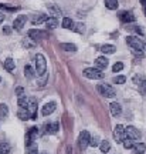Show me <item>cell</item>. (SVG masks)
<instances>
[{
  "label": "cell",
  "mask_w": 146,
  "mask_h": 154,
  "mask_svg": "<svg viewBox=\"0 0 146 154\" xmlns=\"http://www.w3.org/2000/svg\"><path fill=\"white\" fill-rule=\"evenodd\" d=\"M36 73L38 77L47 73V61H45L44 54H41V53H38L36 56Z\"/></svg>",
  "instance_id": "cell-1"
},
{
  "label": "cell",
  "mask_w": 146,
  "mask_h": 154,
  "mask_svg": "<svg viewBox=\"0 0 146 154\" xmlns=\"http://www.w3.org/2000/svg\"><path fill=\"white\" fill-rule=\"evenodd\" d=\"M84 76L87 77V79H91V80H101L104 79V72H101L99 69L97 67H87V69H84Z\"/></svg>",
  "instance_id": "cell-2"
},
{
  "label": "cell",
  "mask_w": 146,
  "mask_h": 154,
  "mask_svg": "<svg viewBox=\"0 0 146 154\" xmlns=\"http://www.w3.org/2000/svg\"><path fill=\"white\" fill-rule=\"evenodd\" d=\"M97 90L99 91V94H102L104 97H108V99H112L116 96V91H115V88L112 86H109V84H98L97 86Z\"/></svg>",
  "instance_id": "cell-3"
},
{
  "label": "cell",
  "mask_w": 146,
  "mask_h": 154,
  "mask_svg": "<svg viewBox=\"0 0 146 154\" xmlns=\"http://www.w3.org/2000/svg\"><path fill=\"white\" fill-rule=\"evenodd\" d=\"M28 38H31L33 42H40V40H43V38H47L48 37V34L47 32H43V30H38V29H30L27 33Z\"/></svg>",
  "instance_id": "cell-4"
},
{
  "label": "cell",
  "mask_w": 146,
  "mask_h": 154,
  "mask_svg": "<svg viewBox=\"0 0 146 154\" xmlns=\"http://www.w3.org/2000/svg\"><path fill=\"white\" fill-rule=\"evenodd\" d=\"M126 43L130 47V50H143V42L136 36H128Z\"/></svg>",
  "instance_id": "cell-5"
},
{
  "label": "cell",
  "mask_w": 146,
  "mask_h": 154,
  "mask_svg": "<svg viewBox=\"0 0 146 154\" xmlns=\"http://www.w3.org/2000/svg\"><path fill=\"white\" fill-rule=\"evenodd\" d=\"M89 140H91V136H89V133H88L87 130H84V131L80 133V137H78V146H80V149H81L82 151L89 146Z\"/></svg>",
  "instance_id": "cell-6"
},
{
  "label": "cell",
  "mask_w": 146,
  "mask_h": 154,
  "mask_svg": "<svg viewBox=\"0 0 146 154\" xmlns=\"http://www.w3.org/2000/svg\"><path fill=\"white\" fill-rule=\"evenodd\" d=\"M126 137V133H125V127L122 124H116L115 126V130H114V138L115 141L118 144H121L124 141V138Z\"/></svg>",
  "instance_id": "cell-7"
},
{
  "label": "cell",
  "mask_w": 146,
  "mask_h": 154,
  "mask_svg": "<svg viewBox=\"0 0 146 154\" xmlns=\"http://www.w3.org/2000/svg\"><path fill=\"white\" fill-rule=\"evenodd\" d=\"M27 110L30 111L31 120H37V99H36V97H28Z\"/></svg>",
  "instance_id": "cell-8"
},
{
  "label": "cell",
  "mask_w": 146,
  "mask_h": 154,
  "mask_svg": "<svg viewBox=\"0 0 146 154\" xmlns=\"http://www.w3.org/2000/svg\"><path fill=\"white\" fill-rule=\"evenodd\" d=\"M125 133H126V136L128 137H130L132 140H141V133H139V130L136 128V127L133 126H128L125 127Z\"/></svg>",
  "instance_id": "cell-9"
},
{
  "label": "cell",
  "mask_w": 146,
  "mask_h": 154,
  "mask_svg": "<svg viewBox=\"0 0 146 154\" xmlns=\"http://www.w3.org/2000/svg\"><path fill=\"white\" fill-rule=\"evenodd\" d=\"M26 23H27V16L26 14H19L14 19V22H13V27L16 29V30H22L26 26Z\"/></svg>",
  "instance_id": "cell-10"
},
{
  "label": "cell",
  "mask_w": 146,
  "mask_h": 154,
  "mask_svg": "<svg viewBox=\"0 0 146 154\" xmlns=\"http://www.w3.org/2000/svg\"><path fill=\"white\" fill-rule=\"evenodd\" d=\"M37 136H38V128L37 127H30L28 131L26 133V144L36 141V140H37Z\"/></svg>",
  "instance_id": "cell-11"
},
{
  "label": "cell",
  "mask_w": 146,
  "mask_h": 154,
  "mask_svg": "<svg viewBox=\"0 0 146 154\" xmlns=\"http://www.w3.org/2000/svg\"><path fill=\"white\" fill-rule=\"evenodd\" d=\"M55 109H57V103H55V101H50V103H45V104L43 106L41 113H43V116H50L54 113Z\"/></svg>",
  "instance_id": "cell-12"
},
{
  "label": "cell",
  "mask_w": 146,
  "mask_h": 154,
  "mask_svg": "<svg viewBox=\"0 0 146 154\" xmlns=\"http://www.w3.org/2000/svg\"><path fill=\"white\" fill-rule=\"evenodd\" d=\"M119 19H121L122 23H133L136 20L135 14H133L132 11H122V13L119 14Z\"/></svg>",
  "instance_id": "cell-13"
},
{
  "label": "cell",
  "mask_w": 146,
  "mask_h": 154,
  "mask_svg": "<svg viewBox=\"0 0 146 154\" xmlns=\"http://www.w3.org/2000/svg\"><path fill=\"white\" fill-rule=\"evenodd\" d=\"M109 64V60L105 57V56H101V57H98L97 60H95V67L99 69V70H105Z\"/></svg>",
  "instance_id": "cell-14"
},
{
  "label": "cell",
  "mask_w": 146,
  "mask_h": 154,
  "mask_svg": "<svg viewBox=\"0 0 146 154\" xmlns=\"http://www.w3.org/2000/svg\"><path fill=\"white\" fill-rule=\"evenodd\" d=\"M109 109H111V114L114 116V117H118L122 113V106L119 104V103H115V101L109 104Z\"/></svg>",
  "instance_id": "cell-15"
},
{
  "label": "cell",
  "mask_w": 146,
  "mask_h": 154,
  "mask_svg": "<svg viewBox=\"0 0 146 154\" xmlns=\"http://www.w3.org/2000/svg\"><path fill=\"white\" fill-rule=\"evenodd\" d=\"M61 27L67 29V30H74L75 23L71 20V17H64V19H63V22H61Z\"/></svg>",
  "instance_id": "cell-16"
},
{
  "label": "cell",
  "mask_w": 146,
  "mask_h": 154,
  "mask_svg": "<svg viewBox=\"0 0 146 154\" xmlns=\"http://www.w3.org/2000/svg\"><path fill=\"white\" fill-rule=\"evenodd\" d=\"M26 154H38V146L36 141L26 144Z\"/></svg>",
  "instance_id": "cell-17"
},
{
  "label": "cell",
  "mask_w": 146,
  "mask_h": 154,
  "mask_svg": "<svg viewBox=\"0 0 146 154\" xmlns=\"http://www.w3.org/2000/svg\"><path fill=\"white\" fill-rule=\"evenodd\" d=\"M17 117L20 119L22 121H27L28 119H31V116H30V111L27 109H20V110L17 111Z\"/></svg>",
  "instance_id": "cell-18"
},
{
  "label": "cell",
  "mask_w": 146,
  "mask_h": 154,
  "mask_svg": "<svg viewBox=\"0 0 146 154\" xmlns=\"http://www.w3.org/2000/svg\"><path fill=\"white\" fill-rule=\"evenodd\" d=\"M45 27L50 29V30L58 27V19H57V17H48V19L45 20Z\"/></svg>",
  "instance_id": "cell-19"
},
{
  "label": "cell",
  "mask_w": 146,
  "mask_h": 154,
  "mask_svg": "<svg viewBox=\"0 0 146 154\" xmlns=\"http://www.w3.org/2000/svg\"><path fill=\"white\" fill-rule=\"evenodd\" d=\"M99 50L102 51L104 54H114L115 51H116V47L112 46V44H104V46H101Z\"/></svg>",
  "instance_id": "cell-20"
},
{
  "label": "cell",
  "mask_w": 146,
  "mask_h": 154,
  "mask_svg": "<svg viewBox=\"0 0 146 154\" xmlns=\"http://www.w3.org/2000/svg\"><path fill=\"white\" fill-rule=\"evenodd\" d=\"M3 67H4L7 72H13L14 69H16V64H14V60L11 59V57H7L3 63Z\"/></svg>",
  "instance_id": "cell-21"
},
{
  "label": "cell",
  "mask_w": 146,
  "mask_h": 154,
  "mask_svg": "<svg viewBox=\"0 0 146 154\" xmlns=\"http://www.w3.org/2000/svg\"><path fill=\"white\" fill-rule=\"evenodd\" d=\"M48 19V16L47 14H43V13H38V14H36V16L33 17V24H40V23H45V20Z\"/></svg>",
  "instance_id": "cell-22"
},
{
  "label": "cell",
  "mask_w": 146,
  "mask_h": 154,
  "mask_svg": "<svg viewBox=\"0 0 146 154\" xmlns=\"http://www.w3.org/2000/svg\"><path fill=\"white\" fill-rule=\"evenodd\" d=\"M37 73H36V69H33L30 64H26L24 66V76L27 77V79H34Z\"/></svg>",
  "instance_id": "cell-23"
},
{
  "label": "cell",
  "mask_w": 146,
  "mask_h": 154,
  "mask_svg": "<svg viewBox=\"0 0 146 154\" xmlns=\"http://www.w3.org/2000/svg\"><path fill=\"white\" fill-rule=\"evenodd\" d=\"M58 128H60L58 123H51V124H47V126H45V133H48V134H55V133L58 131Z\"/></svg>",
  "instance_id": "cell-24"
},
{
  "label": "cell",
  "mask_w": 146,
  "mask_h": 154,
  "mask_svg": "<svg viewBox=\"0 0 146 154\" xmlns=\"http://www.w3.org/2000/svg\"><path fill=\"white\" fill-rule=\"evenodd\" d=\"M105 3V7L109 9V10H116L118 9V0H104Z\"/></svg>",
  "instance_id": "cell-25"
},
{
  "label": "cell",
  "mask_w": 146,
  "mask_h": 154,
  "mask_svg": "<svg viewBox=\"0 0 146 154\" xmlns=\"http://www.w3.org/2000/svg\"><path fill=\"white\" fill-rule=\"evenodd\" d=\"M133 151H135V154H145L146 144L145 143H136L135 146H133Z\"/></svg>",
  "instance_id": "cell-26"
},
{
  "label": "cell",
  "mask_w": 146,
  "mask_h": 154,
  "mask_svg": "<svg viewBox=\"0 0 146 154\" xmlns=\"http://www.w3.org/2000/svg\"><path fill=\"white\" fill-rule=\"evenodd\" d=\"M60 47L64 50V51H77V46L75 44H72V43H61L60 44Z\"/></svg>",
  "instance_id": "cell-27"
},
{
  "label": "cell",
  "mask_w": 146,
  "mask_h": 154,
  "mask_svg": "<svg viewBox=\"0 0 146 154\" xmlns=\"http://www.w3.org/2000/svg\"><path fill=\"white\" fill-rule=\"evenodd\" d=\"M47 7H48V10L55 16H61V9L60 7H57V6L54 5V3H47Z\"/></svg>",
  "instance_id": "cell-28"
},
{
  "label": "cell",
  "mask_w": 146,
  "mask_h": 154,
  "mask_svg": "<svg viewBox=\"0 0 146 154\" xmlns=\"http://www.w3.org/2000/svg\"><path fill=\"white\" fill-rule=\"evenodd\" d=\"M99 150H101V153L104 154H107L111 150V144H109L108 140H102L101 141V144H99Z\"/></svg>",
  "instance_id": "cell-29"
},
{
  "label": "cell",
  "mask_w": 146,
  "mask_h": 154,
  "mask_svg": "<svg viewBox=\"0 0 146 154\" xmlns=\"http://www.w3.org/2000/svg\"><path fill=\"white\" fill-rule=\"evenodd\" d=\"M11 150V146L6 141H1L0 143V154H9Z\"/></svg>",
  "instance_id": "cell-30"
},
{
  "label": "cell",
  "mask_w": 146,
  "mask_h": 154,
  "mask_svg": "<svg viewBox=\"0 0 146 154\" xmlns=\"http://www.w3.org/2000/svg\"><path fill=\"white\" fill-rule=\"evenodd\" d=\"M17 104H19L20 109H27L28 107V99L26 97V96H22V97H19V100H17Z\"/></svg>",
  "instance_id": "cell-31"
},
{
  "label": "cell",
  "mask_w": 146,
  "mask_h": 154,
  "mask_svg": "<svg viewBox=\"0 0 146 154\" xmlns=\"http://www.w3.org/2000/svg\"><path fill=\"white\" fill-rule=\"evenodd\" d=\"M133 141H135V140H132L130 137H128V136H126V137L124 138L122 144H124V147L126 150H130V149H133V146H135V144H133Z\"/></svg>",
  "instance_id": "cell-32"
},
{
  "label": "cell",
  "mask_w": 146,
  "mask_h": 154,
  "mask_svg": "<svg viewBox=\"0 0 146 154\" xmlns=\"http://www.w3.org/2000/svg\"><path fill=\"white\" fill-rule=\"evenodd\" d=\"M22 44L24 46V47H27V49H34L37 43H36V42H33L31 38H28V37H27V38H24V40H23Z\"/></svg>",
  "instance_id": "cell-33"
},
{
  "label": "cell",
  "mask_w": 146,
  "mask_h": 154,
  "mask_svg": "<svg viewBox=\"0 0 146 154\" xmlns=\"http://www.w3.org/2000/svg\"><path fill=\"white\" fill-rule=\"evenodd\" d=\"M74 32H77V33H85V24L84 23H77L75 24V27H74Z\"/></svg>",
  "instance_id": "cell-34"
},
{
  "label": "cell",
  "mask_w": 146,
  "mask_h": 154,
  "mask_svg": "<svg viewBox=\"0 0 146 154\" xmlns=\"http://www.w3.org/2000/svg\"><path fill=\"white\" fill-rule=\"evenodd\" d=\"M7 114H9V107L4 103H1L0 104V117H6Z\"/></svg>",
  "instance_id": "cell-35"
},
{
  "label": "cell",
  "mask_w": 146,
  "mask_h": 154,
  "mask_svg": "<svg viewBox=\"0 0 146 154\" xmlns=\"http://www.w3.org/2000/svg\"><path fill=\"white\" fill-rule=\"evenodd\" d=\"M99 137L98 136H94V137H91V140H89V146L91 147H98L99 146Z\"/></svg>",
  "instance_id": "cell-36"
},
{
  "label": "cell",
  "mask_w": 146,
  "mask_h": 154,
  "mask_svg": "<svg viewBox=\"0 0 146 154\" xmlns=\"http://www.w3.org/2000/svg\"><path fill=\"white\" fill-rule=\"evenodd\" d=\"M139 93H141L142 96H146V80H142V82L139 83Z\"/></svg>",
  "instance_id": "cell-37"
},
{
  "label": "cell",
  "mask_w": 146,
  "mask_h": 154,
  "mask_svg": "<svg viewBox=\"0 0 146 154\" xmlns=\"http://www.w3.org/2000/svg\"><path fill=\"white\" fill-rule=\"evenodd\" d=\"M125 82H126V77L125 76H115L114 77V83H116V84H124Z\"/></svg>",
  "instance_id": "cell-38"
},
{
  "label": "cell",
  "mask_w": 146,
  "mask_h": 154,
  "mask_svg": "<svg viewBox=\"0 0 146 154\" xmlns=\"http://www.w3.org/2000/svg\"><path fill=\"white\" fill-rule=\"evenodd\" d=\"M47 80H48V74L45 73V74H43V76H40V82H38V86L40 87H43L44 84L47 83Z\"/></svg>",
  "instance_id": "cell-39"
},
{
  "label": "cell",
  "mask_w": 146,
  "mask_h": 154,
  "mask_svg": "<svg viewBox=\"0 0 146 154\" xmlns=\"http://www.w3.org/2000/svg\"><path fill=\"white\" fill-rule=\"evenodd\" d=\"M124 69V63H121V61H118V63H115L114 66H112V72H121Z\"/></svg>",
  "instance_id": "cell-40"
},
{
  "label": "cell",
  "mask_w": 146,
  "mask_h": 154,
  "mask_svg": "<svg viewBox=\"0 0 146 154\" xmlns=\"http://www.w3.org/2000/svg\"><path fill=\"white\" fill-rule=\"evenodd\" d=\"M23 93H24V90H23V87H17V88H16V94L19 96V97H22Z\"/></svg>",
  "instance_id": "cell-41"
},
{
  "label": "cell",
  "mask_w": 146,
  "mask_h": 154,
  "mask_svg": "<svg viewBox=\"0 0 146 154\" xmlns=\"http://www.w3.org/2000/svg\"><path fill=\"white\" fill-rule=\"evenodd\" d=\"M3 32H4L6 34H9V33H10V32H11V29L9 27V26H4V27H3Z\"/></svg>",
  "instance_id": "cell-42"
},
{
  "label": "cell",
  "mask_w": 146,
  "mask_h": 154,
  "mask_svg": "<svg viewBox=\"0 0 146 154\" xmlns=\"http://www.w3.org/2000/svg\"><path fill=\"white\" fill-rule=\"evenodd\" d=\"M4 19H6V14L4 13H0V23L4 22Z\"/></svg>",
  "instance_id": "cell-43"
},
{
  "label": "cell",
  "mask_w": 146,
  "mask_h": 154,
  "mask_svg": "<svg viewBox=\"0 0 146 154\" xmlns=\"http://www.w3.org/2000/svg\"><path fill=\"white\" fill-rule=\"evenodd\" d=\"M67 151H68V154H72V153H71V151H72V150H71V147H68V149H67Z\"/></svg>",
  "instance_id": "cell-44"
},
{
  "label": "cell",
  "mask_w": 146,
  "mask_h": 154,
  "mask_svg": "<svg viewBox=\"0 0 146 154\" xmlns=\"http://www.w3.org/2000/svg\"><path fill=\"white\" fill-rule=\"evenodd\" d=\"M143 49L146 50V42H145V43H143Z\"/></svg>",
  "instance_id": "cell-45"
},
{
  "label": "cell",
  "mask_w": 146,
  "mask_h": 154,
  "mask_svg": "<svg viewBox=\"0 0 146 154\" xmlns=\"http://www.w3.org/2000/svg\"><path fill=\"white\" fill-rule=\"evenodd\" d=\"M0 83H1V77H0Z\"/></svg>",
  "instance_id": "cell-46"
},
{
  "label": "cell",
  "mask_w": 146,
  "mask_h": 154,
  "mask_svg": "<svg viewBox=\"0 0 146 154\" xmlns=\"http://www.w3.org/2000/svg\"><path fill=\"white\" fill-rule=\"evenodd\" d=\"M43 154H45V153H43Z\"/></svg>",
  "instance_id": "cell-47"
}]
</instances>
